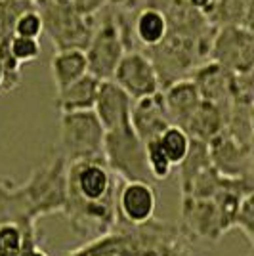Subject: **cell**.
I'll use <instances>...</instances> for the list:
<instances>
[{
	"label": "cell",
	"instance_id": "cell-1",
	"mask_svg": "<svg viewBox=\"0 0 254 256\" xmlns=\"http://www.w3.org/2000/svg\"><path fill=\"white\" fill-rule=\"evenodd\" d=\"M67 168L69 162L60 151H54L40 166H36L29 180L23 184L36 220L42 216L64 212L67 204Z\"/></svg>",
	"mask_w": 254,
	"mask_h": 256
},
{
	"label": "cell",
	"instance_id": "cell-2",
	"mask_svg": "<svg viewBox=\"0 0 254 256\" xmlns=\"http://www.w3.org/2000/svg\"><path fill=\"white\" fill-rule=\"evenodd\" d=\"M42 16L44 32L52 40L56 52L65 50H84L90 46L96 25L90 18L80 16L71 2L42 0L38 4Z\"/></svg>",
	"mask_w": 254,
	"mask_h": 256
},
{
	"label": "cell",
	"instance_id": "cell-3",
	"mask_svg": "<svg viewBox=\"0 0 254 256\" xmlns=\"http://www.w3.org/2000/svg\"><path fill=\"white\" fill-rule=\"evenodd\" d=\"M106 130L96 111L65 113L60 117V153L67 162L84 159H106Z\"/></svg>",
	"mask_w": 254,
	"mask_h": 256
},
{
	"label": "cell",
	"instance_id": "cell-4",
	"mask_svg": "<svg viewBox=\"0 0 254 256\" xmlns=\"http://www.w3.org/2000/svg\"><path fill=\"white\" fill-rule=\"evenodd\" d=\"M120 180L107 166L106 159H84L69 162L67 204L102 203L118 193ZM65 204V206H67Z\"/></svg>",
	"mask_w": 254,
	"mask_h": 256
},
{
	"label": "cell",
	"instance_id": "cell-5",
	"mask_svg": "<svg viewBox=\"0 0 254 256\" xmlns=\"http://www.w3.org/2000/svg\"><path fill=\"white\" fill-rule=\"evenodd\" d=\"M107 166L122 182H151L148 168L146 144L140 140L136 130L130 126L116 128L106 132L104 144Z\"/></svg>",
	"mask_w": 254,
	"mask_h": 256
},
{
	"label": "cell",
	"instance_id": "cell-6",
	"mask_svg": "<svg viewBox=\"0 0 254 256\" xmlns=\"http://www.w3.org/2000/svg\"><path fill=\"white\" fill-rule=\"evenodd\" d=\"M124 54H126V42L122 38L115 16L109 14L104 22L96 25L90 46L86 48L88 73L100 78L102 82L113 80V75Z\"/></svg>",
	"mask_w": 254,
	"mask_h": 256
},
{
	"label": "cell",
	"instance_id": "cell-7",
	"mask_svg": "<svg viewBox=\"0 0 254 256\" xmlns=\"http://www.w3.org/2000/svg\"><path fill=\"white\" fill-rule=\"evenodd\" d=\"M178 228L186 241H220L228 234L214 199H197L191 195H182Z\"/></svg>",
	"mask_w": 254,
	"mask_h": 256
},
{
	"label": "cell",
	"instance_id": "cell-8",
	"mask_svg": "<svg viewBox=\"0 0 254 256\" xmlns=\"http://www.w3.org/2000/svg\"><path fill=\"white\" fill-rule=\"evenodd\" d=\"M113 82L120 86L134 102L160 92L159 73L153 60L140 50H128L116 67Z\"/></svg>",
	"mask_w": 254,
	"mask_h": 256
},
{
	"label": "cell",
	"instance_id": "cell-9",
	"mask_svg": "<svg viewBox=\"0 0 254 256\" xmlns=\"http://www.w3.org/2000/svg\"><path fill=\"white\" fill-rule=\"evenodd\" d=\"M210 58L233 73L254 69V32L241 25L222 27L212 42Z\"/></svg>",
	"mask_w": 254,
	"mask_h": 256
},
{
	"label": "cell",
	"instance_id": "cell-10",
	"mask_svg": "<svg viewBox=\"0 0 254 256\" xmlns=\"http://www.w3.org/2000/svg\"><path fill=\"white\" fill-rule=\"evenodd\" d=\"M157 193L151 182H122L116 195L118 224L142 226L155 218Z\"/></svg>",
	"mask_w": 254,
	"mask_h": 256
},
{
	"label": "cell",
	"instance_id": "cell-11",
	"mask_svg": "<svg viewBox=\"0 0 254 256\" xmlns=\"http://www.w3.org/2000/svg\"><path fill=\"white\" fill-rule=\"evenodd\" d=\"M208 150H210L212 166L222 176L228 178L252 176L254 160L250 150L235 142L228 132H222L218 138L212 140L208 144Z\"/></svg>",
	"mask_w": 254,
	"mask_h": 256
},
{
	"label": "cell",
	"instance_id": "cell-12",
	"mask_svg": "<svg viewBox=\"0 0 254 256\" xmlns=\"http://www.w3.org/2000/svg\"><path fill=\"white\" fill-rule=\"evenodd\" d=\"M233 76L235 73L228 67L220 65L218 62H208L199 65L191 73L190 78L195 82L204 102L216 104L226 111H230L233 104Z\"/></svg>",
	"mask_w": 254,
	"mask_h": 256
},
{
	"label": "cell",
	"instance_id": "cell-13",
	"mask_svg": "<svg viewBox=\"0 0 254 256\" xmlns=\"http://www.w3.org/2000/svg\"><path fill=\"white\" fill-rule=\"evenodd\" d=\"M170 124L164 94L162 90L153 96L142 98L132 104V128L144 144L151 140H159V136L166 130Z\"/></svg>",
	"mask_w": 254,
	"mask_h": 256
},
{
	"label": "cell",
	"instance_id": "cell-14",
	"mask_svg": "<svg viewBox=\"0 0 254 256\" xmlns=\"http://www.w3.org/2000/svg\"><path fill=\"white\" fill-rule=\"evenodd\" d=\"M132 104L134 100L116 86L113 80L102 82L100 96L96 102V115L106 132L132 124Z\"/></svg>",
	"mask_w": 254,
	"mask_h": 256
},
{
	"label": "cell",
	"instance_id": "cell-15",
	"mask_svg": "<svg viewBox=\"0 0 254 256\" xmlns=\"http://www.w3.org/2000/svg\"><path fill=\"white\" fill-rule=\"evenodd\" d=\"M162 94H164V104H166L170 124L186 130L191 117L195 115V111L199 109L202 102L195 82L191 78H182L178 82L170 84L168 88H164Z\"/></svg>",
	"mask_w": 254,
	"mask_h": 256
},
{
	"label": "cell",
	"instance_id": "cell-16",
	"mask_svg": "<svg viewBox=\"0 0 254 256\" xmlns=\"http://www.w3.org/2000/svg\"><path fill=\"white\" fill-rule=\"evenodd\" d=\"M100 88H102V80L88 73L74 84L67 86L62 92H56V107L62 115L94 111L98 96H100Z\"/></svg>",
	"mask_w": 254,
	"mask_h": 256
},
{
	"label": "cell",
	"instance_id": "cell-17",
	"mask_svg": "<svg viewBox=\"0 0 254 256\" xmlns=\"http://www.w3.org/2000/svg\"><path fill=\"white\" fill-rule=\"evenodd\" d=\"M226 118H228L226 109L202 100L199 109L191 117L186 132L191 136V140H199V142H204V144H210L212 140L218 138L222 132H226Z\"/></svg>",
	"mask_w": 254,
	"mask_h": 256
},
{
	"label": "cell",
	"instance_id": "cell-18",
	"mask_svg": "<svg viewBox=\"0 0 254 256\" xmlns=\"http://www.w3.org/2000/svg\"><path fill=\"white\" fill-rule=\"evenodd\" d=\"M56 92H62L67 86L74 84L88 75V58L84 50H65L56 52L50 62Z\"/></svg>",
	"mask_w": 254,
	"mask_h": 256
},
{
	"label": "cell",
	"instance_id": "cell-19",
	"mask_svg": "<svg viewBox=\"0 0 254 256\" xmlns=\"http://www.w3.org/2000/svg\"><path fill=\"white\" fill-rule=\"evenodd\" d=\"M168 20L157 6H146L134 18V36L148 48L159 46L168 36Z\"/></svg>",
	"mask_w": 254,
	"mask_h": 256
},
{
	"label": "cell",
	"instance_id": "cell-20",
	"mask_svg": "<svg viewBox=\"0 0 254 256\" xmlns=\"http://www.w3.org/2000/svg\"><path fill=\"white\" fill-rule=\"evenodd\" d=\"M208 166H212L208 144L199 142V140H191V148L188 151V157L178 166L180 168V192L188 193V190L195 182V178L202 170H206Z\"/></svg>",
	"mask_w": 254,
	"mask_h": 256
},
{
	"label": "cell",
	"instance_id": "cell-21",
	"mask_svg": "<svg viewBox=\"0 0 254 256\" xmlns=\"http://www.w3.org/2000/svg\"><path fill=\"white\" fill-rule=\"evenodd\" d=\"M159 146L174 166H180L191 148V136L180 126H168L159 136Z\"/></svg>",
	"mask_w": 254,
	"mask_h": 256
},
{
	"label": "cell",
	"instance_id": "cell-22",
	"mask_svg": "<svg viewBox=\"0 0 254 256\" xmlns=\"http://www.w3.org/2000/svg\"><path fill=\"white\" fill-rule=\"evenodd\" d=\"M38 241L27 237L20 226L0 224V256H25Z\"/></svg>",
	"mask_w": 254,
	"mask_h": 256
},
{
	"label": "cell",
	"instance_id": "cell-23",
	"mask_svg": "<svg viewBox=\"0 0 254 256\" xmlns=\"http://www.w3.org/2000/svg\"><path fill=\"white\" fill-rule=\"evenodd\" d=\"M34 8L38 6L32 0H0V40L12 38L18 20Z\"/></svg>",
	"mask_w": 254,
	"mask_h": 256
},
{
	"label": "cell",
	"instance_id": "cell-24",
	"mask_svg": "<svg viewBox=\"0 0 254 256\" xmlns=\"http://www.w3.org/2000/svg\"><path fill=\"white\" fill-rule=\"evenodd\" d=\"M10 40L12 38H2L0 40V64H2V71H4L2 94H8L12 90L20 88V84H22V64L14 58Z\"/></svg>",
	"mask_w": 254,
	"mask_h": 256
},
{
	"label": "cell",
	"instance_id": "cell-25",
	"mask_svg": "<svg viewBox=\"0 0 254 256\" xmlns=\"http://www.w3.org/2000/svg\"><path fill=\"white\" fill-rule=\"evenodd\" d=\"M146 157H148V168L151 172V178L153 180L157 182L166 180L170 174H172V170H174V164L164 155V151L160 150L157 140H151V142L146 144Z\"/></svg>",
	"mask_w": 254,
	"mask_h": 256
},
{
	"label": "cell",
	"instance_id": "cell-26",
	"mask_svg": "<svg viewBox=\"0 0 254 256\" xmlns=\"http://www.w3.org/2000/svg\"><path fill=\"white\" fill-rule=\"evenodd\" d=\"M44 34V22L38 8L25 12L22 18L16 23L14 36H23V38H40Z\"/></svg>",
	"mask_w": 254,
	"mask_h": 256
},
{
	"label": "cell",
	"instance_id": "cell-27",
	"mask_svg": "<svg viewBox=\"0 0 254 256\" xmlns=\"http://www.w3.org/2000/svg\"><path fill=\"white\" fill-rule=\"evenodd\" d=\"M10 48L14 58L22 65L32 64L40 58V42L36 38H23V36H12Z\"/></svg>",
	"mask_w": 254,
	"mask_h": 256
},
{
	"label": "cell",
	"instance_id": "cell-28",
	"mask_svg": "<svg viewBox=\"0 0 254 256\" xmlns=\"http://www.w3.org/2000/svg\"><path fill=\"white\" fill-rule=\"evenodd\" d=\"M235 228H239L254 245V192L248 197H244L239 216H237V222H235Z\"/></svg>",
	"mask_w": 254,
	"mask_h": 256
},
{
	"label": "cell",
	"instance_id": "cell-29",
	"mask_svg": "<svg viewBox=\"0 0 254 256\" xmlns=\"http://www.w3.org/2000/svg\"><path fill=\"white\" fill-rule=\"evenodd\" d=\"M111 0H71V4L74 6V10L78 12L84 18H94L100 10H104Z\"/></svg>",
	"mask_w": 254,
	"mask_h": 256
},
{
	"label": "cell",
	"instance_id": "cell-30",
	"mask_svg": "<svg viewBox=\"0 0 254 256\" xmlns=\"http://www.w3.org/2000/svg\"><path fill=\"white\" fill-rule=\"evenodd\" d=\"M159 256H193L190 250V246L186 243L184 237H178L174 241H170L159 250Z\"/></svg>",
	"mask_w": 254,
	"mask_h": 256
},
{
	"label": "cell",
	"instance_id": "cell-31",
	"mask_svg": "<svg viewBox=\"0 0 254 256\" xmlns=\"http://www.w3.org/2000/svg\"><path fill=\"white\" fill-rule=\"evenodd\" d=\"M216 2L218 0H188V4H190L191 8L195 12H199V14H202V16H210L214 6H216Z\"/></svg>",
	"mask_w": 254,
	"mask_h": 256
},
{
	"label": "cell",
	"instance_id": "cell-32",
	"mask_svg": "<svg viewBox=\"0 0 254 256\" xmlns=\"http://www.w3.org/2000/svg\"><path fill=\"white\" fill-rule=\"evenodd\" d=\"M25 256H50V254H48L44 248H40V246H34V248H32V250H29Z\"/></svg>",
	"mask_w": 254,
	"mask_h": 256
},
{
	"label": "cell",
	"instance_id": "cell-33",
	"mask_svg": "<svg viewBox=\"0 0 254 256\" xmlns=\"http://www.w3.org/2000/svg\"><path fill=\"white\" fill-rule=\"evenodd\" d=\"M2 86H4V71H2V64H0V94H2Z\"/></svg>",
	"mask_w": 254,
	"mask_h": 256
},
{
	"label": "cell",
	"instance_id": "cell-34",
	"mask_svg": "<svg viewBox=\"0 0 254 256\" xmlns=\"http://www.w3.org/2000/svg\"><path fill=\"white\" fill-rule=\"evenodd\" d=\"M32 2H34V4H36V6H38V4H40V2H42V0H32Z\"/></svg>",
	"mask_w": 254,
	"mask_h": 256
},
{
	"label": "cell",
	"instance_id": "cell-35",
	"mask_svg": "<svg viewBox=\"0 0 254 256\" xmlns=\"http://www.w3.org/2000/svg\"><path fill=\"white\" fill-rule=\"evenodd\" d=\"M60 2H71V0H60Z\"/></svg>",
	"mask_w": 254,
	"mask_h": 256
}]
</instances>
